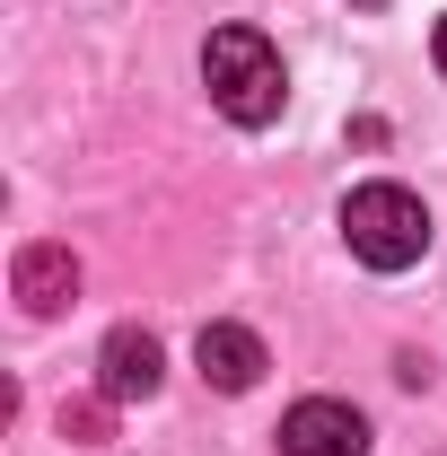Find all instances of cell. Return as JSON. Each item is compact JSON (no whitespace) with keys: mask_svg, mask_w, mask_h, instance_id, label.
Returning a JSON list of instances; mask_svg holds the SVG:
<instances>
[{"mask_svg":"<svg viewBox=\"0 0 447 456\" xmlns=\"http://www.w3.org/2000/svg\"><path fill=\"white\" fill-rule=\"evenodd\" d=\"M18 298H27V316H61V307L79 298L70 246H27V255H18Z\"/></svg>","mask_w":447,"mask_h":456,"instance_id":"cell-6","label":"cell"},{"mask_svg":"<svg viewBox=\"0 0 447 456\" xmlns=\"http://www.w3.org/2000/svg\"><path fill=\"white\" fill-rule=\"evenodd\" d=\"M280 456H369V421L334 395H307L280 412Z\"/></svg>","mask_w":447,"mask_h":456,"instance_id":"cell-3","label":"cell"},{"mask_svg":"<svg viewBox=\"0 0 447 456\" xmlns=\"http://www.w3.org/2000/svg\"><path fill=\"white\" fill-rule=\"evenodd\" d=\"M342 237H351V255H360L369 273H403V264L430 255V211H421V193H403V184H360V193L342 202Z\"/></svg>","mask_w":447,"mask_h":456,"instance_id":"cell-2","label":"cell"},{"mask_svg":"<svg viewBox=\"0 0 447 456\" xmlns=\"http://www.w3.org/2000/svg\"><path fill=\"white\" fill-rule=\"evenodd\" d=\"M439 70H447V18H439Z\"/></svg>","mask_w":447,"mask_h":456,"instance_id":"cell-8","label":"cell"},{"mask_svg":"<svg viewBox=\"0 0 447 456\" xmlns=\"http://www.w3.org/2000/svg\"><path fill=\"white\" fill-rule=\"evenodd\" d=\"M158 378H167L158 334H150V325H114L106 351H97V387H106V403H150V395H158Z\"/></svg>","mask_w":447,"mask_h":456,"instance_id":"cell-4","label":"cell"},{"mask_svg":"<svg viewBox=\"0 0 447 456\" xmlns=\"http://www.w3.org/2000/svg\"><path fill=\"white\" fill-rule=\"evenodd\" d=\"M202 79H211V106L228 123H272L280 97H289V79H280V53L272 36H255V27H220L211 45H202Z\"/></svg>","mask_w":447,"mask_h":456,"instance_id":"cell-1","label":"cell"},{"mask_svg":"<svg viewBox=\"0 0 447 456\" xmlns=\"http://www.w3.org/2000/svg\"><path fill=\"white\" fill-rule=\"evenodd\" d=\"M193 360H202V378H211L220 395H246V387L264 378V342L246 334V325H202Z\"/></svg>","mask_w":447,"mask_h":456,"instance_id":"cell-5","label":"cell"},{"mask_svg":"<svg viewBox=\"0 0 447 456\" xmlns=\"http://www.w3.org/2000/svg\"><path fill=\"white\" fill-rule=\"evenodd\" d=\"M61 439H106V403H61Z\"/></svg>","mask_w":447,"mask_h":456,"instance_id":"cell-7","label":"cell"}]
</instances>
